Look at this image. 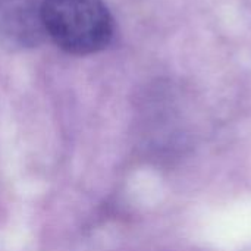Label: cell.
I'll return each instance as SVG.
<instances>
[{
	"instance_id": "6da1fadb",
	"label": "cell",
	"mask_w": 251,
	"mask_h": 251,
	"mask_svg": "<svg viewBox=\"0 0 251 251\" xmlns=\"http://www.w3.org/2000/svg\"><path fill=\"white\" fill-rule=\"evenodd\" d=\"M38 13L43 31L69 54L99 53L113 40V18L103 0H44Z\"/></svg>"
}]
</instances>
